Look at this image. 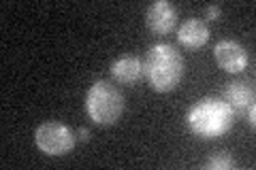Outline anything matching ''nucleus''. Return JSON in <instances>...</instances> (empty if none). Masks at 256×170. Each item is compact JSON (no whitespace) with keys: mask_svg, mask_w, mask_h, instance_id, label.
<instances>
[{"mask_svg":"<svg viewBox=\"0 0 256 170\" xmlns=\"http://www.w3.org/2000/svg\"><path fill=\"white\" fill-rule=\"evenodd\" d=\"M143 70L154 92H173L184 79V58L173 45L158 43L148 51Z\"/></svg>","mask_w":256,"mask_h":170,"instance_id":"nucleus-1","label":"nucleus"},{"mask_svg":"<svg viewBox=\"0 0 256 170\" xmlns=\"http://www.w3.org/2000/svg\"><path fill=\"white\" fill-rule=\"evenodd\" d=\"M188 128L198 139L212 141L226 134L235 124V113L224 100L203 98L188 111Z\"/></svg>","mask_w":256,"mask_h":170,"instance_id":"nucleus-2","label":"nucleus"},{"mask_svg":"<svg viewBox=\"0 0 256 170\" xmlns=\"http://www.w3.org/2000/svg\"><path fill=\"white\" fill-rule=\"evenodd\" d=\"M86 113L96 126H114L124 113V94L109 81H96L86 96Z\"/></svg>","mask_w":256,"mask_h":170,"instance_id":"nucleus-3","label":"nucleus"},{"mask_svg":"<svg viewBox=\"0 0 256 170\" xmlns=\"http://www.w3.org/2000/svg\"><path fill=\"white\" fill-rule=\"evenodd\" d=\"M34 143L38 151H43L45 156H66L75 147V132L68 126L60 124V121H45L36 128Z\"/></svg>","mask_w":256,"mask_h":170,"instance_id":"nucleus-4","label":"nucleus"},{"mask_svg":"<svg viewBox=\"0 0 256 170\" xmlns=\"http://www.w3.org/2000/svg\"><path fill=\"white\" fill-rule=\"evenodd\" d=\"M146 23L154 34H169L178 26V6L166 0H156L146 9Z\"/></svg>","mask_w":256,"mask_h":170,"instance_id":"nucleus-5","label":"nucleus"},{"mask_svg":"<svg viewBox=\"0 0 256 170\" xmlns=\"http://www.w3.org/2000/svg\"><path fill=\"white\" fill-rule=\"evenodd\" d=\"M214 58L224 72H242L248 66V53L237 40H218L214 47Z\"/></svg>","mask_w":256,"mask_h":170,"instance_id":"nucleus-6","label":"nucleus"},{"mask_svg":"<svg viewBox=\"0 0 256 170\" xmlns=\"http://www.w3.org/2000/svg\"><path fill=\"white\" fill-rule=\"evenodd\" d=\"M222 100L233 109L235 115H246L254 107V90L248 81H228L224 85Z\"/></svg>","mask_w":256,"mask_h":170,"instance_id":"nucleus-7","label":"nucleus"},{"mask_svg":"<svg viewBox=\"0 0 256 170\" xmlns=\"http://www.w3.org/2000/svg\"><path fill=\"white\" fill-rule=\"evenodd\" d=\"M143 75H146L143 62L137 58V55H122V58H118L114 64H111V77L122 85L139 83L143 79Z\"/></svg>","mask_w":256,"mask_h":170,"instance_id":"nucleus-8","label":"nucleus"},{"mask_svg":"<svg viewBox=\"0 0 256 170\" xmlns=\"http://www.w3.org/2000/svg\"><path fill=\"white\" fill-rule=\"evenodd\" d=\"M178 40L188 47V49H196V47H203L207 40H210V28L203 19H196V17H190L186 21L180 23L178 28Z\"/></svg>","mask_w":256,"mask_h":170,"instance_id":"nucleus-9","label":"nucleus"},{"mask_svg":"<svg viewBox=\"0 0 256 170\" xmlns=\"http://www.w3.org/2000/svg\"><path fill=\"white\" fill-rule=\"evenodd\" d=\"M205 168L207 170H230V168H235V160L228 153H216V156L207 160Z\"/></svg>","mask_w":256,"mask_h":170,"instance_id":"nucleus-10","label":"nucleus"},{"mask_svg":"<svg viewBox=\"0 0 256 170\" xmlns=\"http://www.w3.org/2000/svg\"><path fill=\"white\" fill-rule=\"evenodd\" d=\"M220 6L218 4H210V6H205V17L210 19V21H216V19H220Z\"/></svg>","mask_w":256,"mask_h":170,"instance_id":"nucleus-11","label":"nucleus"},{"mask_svg":"<svg viewBox=\"0 0 256 170\" xmlns=\"http://www.w3.org/2000/svg\"><path fill=\"white\" fill-rule=\"evenodd\" d=\"M77 134H79V141L82 143H86L88 139H90V130H88V128H79Z\"/></svg>","mask_w":256,"mask_h":170,"instance_id":"nucleus-12","label":"nucleus"}]
</instances>
